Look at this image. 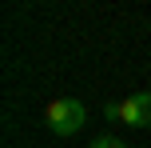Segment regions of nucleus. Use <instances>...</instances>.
I'll return each instance as SVG.
<instances>
[{"mask_svg": "<svg viewBox=\"0 0 151 148\" xmlns=\"http://www.w3.org/2000/svg\"><path fill=\"white\" fill-rule=\"evenodd\" d=\"M83 120H88V108H83V100H76V96H56V100L48 104V128H52L56 136H76L83 128Z\"/></svg>", "mask_w": 151, "mask_h": 148, "instance_id": "f257e3e1", "label": "nucleus"}, {"mask_svg": "<svg viewBox=\"0 0 151 148\" xmlns=\"http://www.w3.org/2000/svg\"><path fill=\"white\" fill-rule=\"evenodd\" d=\"M119 124L127 128H151V92H135L119 104Z\"/></svg>", "mask_w": 151, "mask_h": 148, "instance_id": "f03ea898", "label": "nucleus"}, {"mask_svg": "<svg viewBox=\"0 0 151 148\" xmlns=\"http://www.w3.org/2000/svg\"><path fill=\"white\" fill-rule=\"evenodd\" d=\"M91 148H127L119 140V136H111V132H104V136H96V140H91Z\"/></svg>", "mask_w": 151, "mask_h": 148, "instance_id": "7ed1b4c3", "label": "nucleus"}]
</instances>
